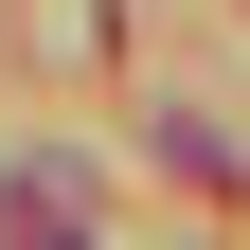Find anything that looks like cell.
<instances>
[{
    "mask_svg": "<svg viewBox=\"0 0 250 250\" xmlns=\"http://www.w3.org/2000/svg\"><path fill=\"white\" fill-rule=\"evenodd\" d=\"M0 250H89V197H72V179L36 161V179H18V197H0Z\"/></svg>",
    "mask_w": 250,
    "mask_h": 250,
    "instance_id": "6da1fadb",
    "label": "cell"
}]
</instances>
